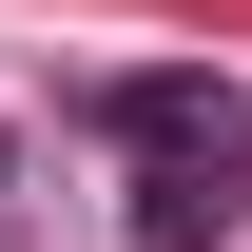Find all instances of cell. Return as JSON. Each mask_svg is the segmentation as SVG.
<instances>
[{
    "label": "cell",
    "mask_w": 252,
    "mask_h": 252,
    "mask_svg": "<svg viewBox=\"0 0 252 252\" xmlns=\"http://www.w3.org/2000/svg\"><path fill=\"white\" fill-rule=\"evenodd\" d=\"M252 136H136V252H233Z\"/></svg>",
    "instance_id": "obj_1"
},
{
    "label": "cell",
    "mask_w": 252,
    "mask_h": 252,
    "mask_svg": "<svg viewBox=\"0 0 252 252\" xmlns=\"http://www.w3.org/2000/svg\"><path fill=\"white\" fill-rule=\"evenodd\" d=\"M97 136H252V97H214V78H97Z\"/></svg>",
    "instance_id": "obj_2"
}]
</instances>
